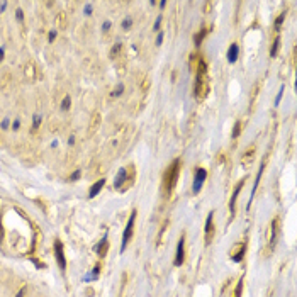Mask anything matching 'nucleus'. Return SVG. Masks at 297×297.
Instances as JSON below:
<instances>
[{
	"label": "nucleus",
	"mask_w": 297,
	"mask_h": 297,
	"mask_svg": "<svg viewBox=\"0 0 297 297\" xmlns=\"http://www.w3.org/2000/svg\"><path fill=\"white\" fill-rule=\"evenodd\" d=\"M178 173H180V160H173L172 165L163 172V177H161V190H163L165 195H170L173 190V187L177 185V180H178Z\"/></svg>",
	"instance_id": "f257e3e1"
},
{
	"label": "nucleus",
	"mask_w": 297,
	"mask_h": 297,
	"mask_svg": "<svg viewBox=\"0 0 297 297\" xmlns=\"http://www.w3.org/2000/svg\"><path fill=\"white\" fill-rule=\"evenodd\" d=\"M197 82H195V97L197 100H204L209 90V83H207V65L206 61H200L197 66Z\"/></svg>",
	"instance_id": "f03ea898"
},
{
	"label": "nucleus",
	"mask_w": 297,
	"mask_h": 297,
	"mask_svg": "<svg viewBox=\"0 0 297 297\" xmlns=\"http://www.w3.org/2000/svg\"><path fill=\"white\" fill-rule=\"evenodd\" d=\"M134 180H136V168H134V165H129L127 168H122L119 172V177L115 180V187L119 190H127L133 185Z\"/></svg>",
	"instance_id": "7ed1b4c3"
},
{
	"label": "nucleus",
	"mask_w": 297,
	"mask_h": 297,
	"mask_svg": "<svg viewBox=\"0 0 297 297\" xmlns=\"http://www.w3.org/2000/svg\"><path fill=\"white\" fill-rule=\"evenodd\" d=\"M134 219H136V211H134L133 214H131L129 221H127V226H126V229H124V234H122V246H121V250H122V251H124V250H126L127 243H129L131 236H133V229H134Z\"/></svg>",
	"instance_id": "20e7f679"
},
{
	"label": "nucleus",
	"mask_w": 297,
	"mask_h": 297,
	"mask_svg": "<svg viewBox=\"0 0 297 297\" xmlns=\"http://www.w3.org/2000/svg\"><path fill=\"white\" fill-rule=\"evenodd\" d=\"M206 170H202V168H199L197 172H195V183H194V192L197 194V192L200 190V185H202V182L206 180Z\"/></svg>",
	"instance_id": "39448f33"
},
{
	"label": "nucleus",
	"mask_w": 297,
	"mask_h": 297,
	"mask_svg": "<svg viewBox=\"0 0 297 297\" xmlns=\"http://www.w3.org/2000/svg\"><path fill=\"white\" fill-rule=\"evenodd\" d=\"M183 243H185V238L182 236L178 241V246H177V253H175V265H182L183 263Z\"/></svg>",
	"instance_id": "423d86ee"
},
{
	"label": "nucleus",
	"mask_w": 297,
	"mask_h": 297,
	"mask_svg": "<svg viewBox=\"0 0 297 297\" xmlns=\"http://www.w3.org/2000/svg\"><path fill=\"white\" fill-rule=\"evenodd\" d=\"M212 236H214V224H212V214H209L206 222V243L209 245L212 241Z\"/></svg>",
	"instance_id": "0eeeda50"
},
{
	"label": "nucleus",
	"mask_w": 297,
	"mask_h": 297,
	"mask_svg": "<svg viewBox=\"0 0 297 297\" xmlns=\"http://www.w3.org/2000/svg\"><path fill=\"white\" fill-rule=\"evenodd\" d=\"M245 251H246V243H241V245L238 246V250L231 255V256H233L234 261H241V258L245 256Z\"/></svg>",
	"instance_id": "6e6552de"
},
{
	"label": "nucleus",
	"mask_w": 297,
	"mask_h": 297,
	"mask_svg": "<svg viewBox=\"0 0 297 297\" xmlns=\"http://www.w3.org/2000/svg\"><path fill=\"white\" fill-rule=\"evenodd\" d=\"M55 248H56V258H58V261H60V267H61V268H65V256H63V246H61V243H60V241H56Z\"/></svg>",
	"instance_id": "1a4fd4ad"
},
{
	"label": "nucleus",
	"mask_w": 297,
	"mask_h": 297,
	"mask_svg": "<svg viewBox=\"0 0 297 297\" xmlns=\"http://www.w3.org/2000/svg\"><path fill=\"white\" fill-rule=\"evenodd\" d=\"M275 233H277V221H273L272 224H270V229H268V245L270 246L275 241Z\"/></svg>",
	"instance_id": "9d476101"
},
{
	"label": "nucleus",
	"mask_w": 297,
	"mask_h": 297,
	"mask_svg": "<svg viewBox=\"0 0 297 297\" xmlns=\"http://www.w3.org/2000/svg\"><path fill=\"white\" fill-rule=\"evenodd\" d=\"M243 182H240V185L236 187V190H234L233 197H231V202H229V207H231V212H234V204H236V199H238V194H240V188H241Z\"/></svg>",
	"instance_id": "9b49d317"
},
{
	"label": "nucleus",
	"mask_w": 297,
	"mask_h": 297,
	"mask_svg": "<svg viewBox=\"0 0 297 297\" xmlns=\"http://www.w3.org/2000/svg\"><path fill=\"white\" fill-rule=\"evenodd\" d=\"M56 22H58V26H60L61 29H65V27H66V14H65V12H60V14H58Z\"/></svg>",
	"instance_id": "f8f14e48"
},
{
	"label": "nucleus",
	"mask_w": 297,
	"mask_h": 297,
	"mask_svg": "<svg viewBox=\"0 0 297 297\" xmlns=\"http://www.w3.org/2000/svg\"><path fill=\"white\" fill-rule=\"evenodd\" d=\"M236 56H238V46L233 44L229 48V55H227V58H229V61H236Z\"/></svg>",
	"instance_id": "ddd939ff"
},
{
	"label": "nucleus",
	"mask_w": 297,
	"mask_h": 297,
	"mask_svg": "<svg viewBox=\"0 0 297 297\" xmlns=\"http://www.w3.org/2000/svg\"><path fill=\"white\" fill-rule=\"evenodd\" d=\"M253 146H250V149L248 151L245 153V155H243V163H250V161H251V158H253Z\"/></svg>",
	"instance_id": "4468645a"
},
{
	"label": "nucleus",
	"mask_w": 297,
	"mask_h": 297,
	"mask_svg": "<svg viewBox=\"0 0 297 297\" xmlns=\"http://www.w3.org/2000/svg\"><path fill=\"white\" fill-rule=\"evenodd\" d=\"M107 240H102V243H100V246H97V253L100 255V256H104L105 255V250H107Z\"/></svg>",
	"instance_id": "2eb2a0df"
},
{
	"label": "nucleus",
	"mask_w": 297,
	"mask_h": 297,
	"mask_svg": "<svg viewBox=\"0 0 297 297\" xmlns=\"http://www.w3.org/2000/svg\"><path fill=\"white\" fill-rule=\"evenodd\" d=\"M104 183H105V182H104V180H99V182H97V183H95V185H94V187H92V190H90V197H94V195H95V194H97V192L100 190V187H102V185H104Z\"/></svg>",
	"instance_id": "dca6fc26"
},
{
	"label": "nucleus",
	"mask_w": 297,
	"mask_h": 297,
	"mask_svg": "<svg viewBox=\"0 0 297 297\" xmlns=\"http://www.w3.org/2000/svg\"><path fill=\"white\" fill-rule=\"evenodd\" d=\"M204 36H206V31L202 29V31H200V32L197 34V36H195V44H200V41H202V37H204Z\"/></svg>",
	"instance_id": "f3484780"
},
{
	"label": "nucleus",
	"mask_w": 297,
	"mask_h": 297,
	"mask_svg": "<svg viewBox=\"0 0 297 297\" xmlns=\"http://www.w3.org/2000/svg\"><path fill=\"white\" fill-rule=\"evenodd\" d=\"M68 105H70V99L66 97V99L63 100V109H68Z\"/></svg>",
	"instance_id": "a211bd4d"
},
{
	"label": "nucleus",
	"mask_w": 297,
	"mask_h": 297,
	"mask_svg": "<svg viewBox=\"0 0 297 297\" xmlns=\"http://www.w3.org/2000/svg\"><path fill=\"white\" fill-rule=\"evenodd\" d=\"M238 134H240V122H238V124H236V127H234V138H236Z\"/></svg>",
	"instance_id": "6ab92c4d"
}]
</instances>
